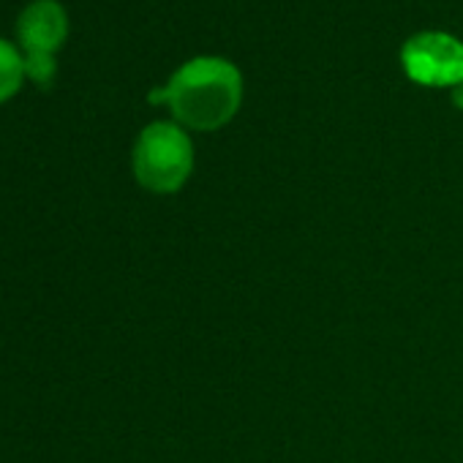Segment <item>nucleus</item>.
<instances>
[{
	"mask_svg": "<svg viewBox=\"0 0 463 463\" xmlns=\"http://www.w3.org/2000/svg\"><path fill=\"white\" fill-rule=\"evenodd\" d=\"M25 74L39 85H47L55 74V61L50 52H25Z\"/></svg>",
	"mask_w": 463,
	"mask_h": 463,
	"instance_id": "423d86ee",
	"label": "nucleus"
},
{
	"mask_svg": "<svg viewBox=\"0 0 463 463\" xmlns=\"http://www.w3.org/2000/svg\"><path fill=\"white\" fill-rule=\"evenodd\" d=\"M194 169L188 134L175 123H150L134 145V175L153 194L183 188Z\"/></svg>",
	"mask_w": 463,
	"mask_h": 463,
	"instance_id": "f03ea898",
	"label": "nucleus"
},
{
	"mask_svg": "<svg viewBox=\"0 0 463 463\" xmlns=\"http://www.w3.org/2000/svg\"><path fill=\"white\" fill-rule=\"evenodd\" d=\"M25 74V61L14 50V44L0 39V101H6L23 82Z\"/></svg>",
	"mask_w": 463,
	"mask_h": 463,
	"instance_id": "39448f33",
	"label": "nucleus"
},
{
	"mask_svg": "<svg viewBox=\"0 0 463 463\" xmlns=\"http://www.w3.org/2000/svg\"><path fill=\"white\" fill-rule=\"evenodd\" d=\"M150 101L166 104L185 128L215 131L235 118L243 101V77L223 58H194L164 88L153 90Z\"/></svg>",
	"mask_w": 463,
	"mask_h": 463,
	"instance_id": "f257e3e1",
	"label": "nucleus"
},
{
	"mask_svg": "<svg viewBox=\"0 0 463 463\" xmlns=\"http://www.w3.org/2000/svg\"><path fill=\"white\" fill-rule=\"evenodd\" d=\"M69 20L58 0H33L17 20V36L25 52H50L63 44Z\"/></svg>",
	"mask_w": 463,
	"mask_h": 463,
	"instance_id": "20e7f679",
	"label": "nucleus"
},
{
	"mask_svg": "<svg viewBox=\"0 0 463 463\" xmlns=\"http://www.w3.org/2000/svg\"><path fill=\"white\" fill-rule=\"evenodd\" d=\"M401 63L409 80L428 88H455L463 82V44L441 31H422L406 39Z\"/></svg>",
	"mask_w": 463,
	"mask_h": 463,
	"instance_id": "7ed1b4c3",
	"label": "nucleus"
},
{
	"mask_svg": "<svg viewBox=\"0 0 463 463\" xmlns=\"http://www.w3.org/2000/svg\"><path fill=\"white\" fill-rule=\"evenodd\" d=\"M452 101H455V107H460V109H463V82L452 88Z\"/></svg>",
	"mask_w": 463,
	"mask_h": 463,
	"instance_id": "0eeeda50",
	"label": "nucleus"
}]
</instances>
